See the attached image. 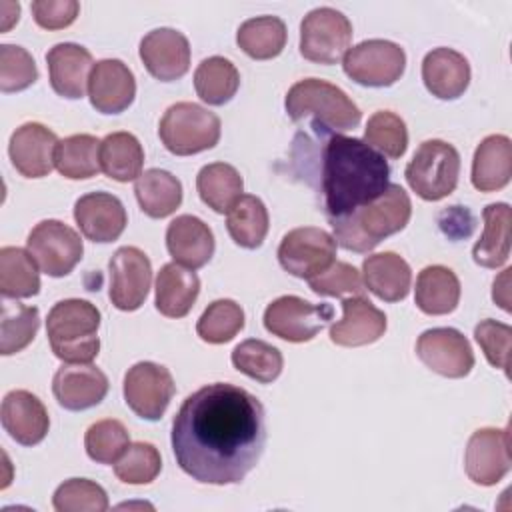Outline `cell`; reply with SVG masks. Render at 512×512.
<instances>
[{
  "label": "cell",
  "mask_w": 512,
  "mask_h": 512,
  "mask_svg": "<svg viewBox=\"0 0 512 512\" xmlns=\"http://www.w3.org/2000/svg\"><path fill=\"white\" fill-rule=\"evenodd\" d=\"M468 478L478 486H494L510 472V432L508 428L476 430L464 452Z\"/></svg>",
  "instance_id": "cell-16"
},
{
  "label": "cell",
  "mask_w": 512,
  "mask_h": 512,
  "mask_svg": "<svg viewBox=\"0 0 512 512\" xmlns=\"http://www.w3.org/2000/svg\"><path fill=\"white\" fill-rule=\"evenodd\" d=\"M268 210L258 196L242 194L226 212V228L230 238L246 248L256 250L268 234Z\"/></svg>",
  "instance_id": "cell-36"
},
{
  "label": "cell",
  "mask_w": 512,
  "mask_h": 512,
  "mask_svg": "<svg viewBox=\"0 0 512 512\" xmlns=\"http://www.w3.org/2000/svg\"><path fill=\"white\" fill-rule=\"evenodd\" d=\"M334 308L300 296H280L264 310V328L286 342H308L332 320Z\"/></svg>",
  "instance_id": "cell-11"
},
{
  "label": "cell",
  "mask_w": 512,
  "mask_h": 512,
  "mask_svg": "<svg viewBox=\"0 0 512 512\" xmlns=\"http://www.w3.org/2000/svg\"><path fill=\"white\" fill-rule=\"evenodd\" d=\"M108 270L110 302L122 312L138 310L144 304L152 284L150 258L136 246H122L112 254Z\"/></svg>",
  "instance_id": "cell-14"
},
{
  "label": "cell",
  "mask_w": 512,
  "mask_h": 512,
  "mask_svg": "<svg viewBox=\"0 0 512 512\" xmlns=\"http://www.w3.org/2000/svg\"><path fill=\"white\" fill-rule=\"evenodd\" d=\"M52 506L58 512H104L108 496L100 484L88 478H70L56 488Z\"/></svg>",
  "instance_id": "cell-46"
},
{
  "label": "cell",
  "mask_w": 512,
  "mask_h": 512,
  "mask_svg": "<svg viewBox=\"0 0 512 512\" xmlns=\"http://www.w3.org/2000/svg\"><path fill=\"white\" fill-rule=\"evenodd\" d=\"M286 24L278 16H256L240 24L236 42L254 60L276 58L286 46Z\"/></svg>",
  "instance_id": "cell-38"
},
{
  "label": "cell",
  "mask_w": 512,
  "mask_h": 512,
  "mask_svg": "<svg viewBox=\"0 0 512 512\" xmlns=\"http://www.w3.org/2000/svg\"><path fill=\"white\" fill-rule=\"evenodd\" d=\"M232 364L248 378L260 384H270L280 376L284 358L276 346L264 340L248 338L232 350Z\"/></svg>",
  "instance_id": "cell-40"
},
{
  "label": "cell",
  "mask_w": 512,
  "mask_h": 512,
  "mask_svg": "<svg viewBox=\"0 0 512 512\" xmlns=\"http://www.w3.org/2000/svg\"><path fill=\"white\" fill-rule=\"evenodd\" d=\"M74 220L80 232L98 244L118 240L128 224L126 208L108 192H90L80 196L74 204Z\"/></svg>",
  "instance_id": "cell-19"
},
{
  "label": "cell",
  "mask_w": 512,
  "mask_h": 512,
  "mask_svg": "<svg viewBox=\"0 0 512 512\" xmlns=\"http://www.w3.org/2000/svg\"><path fill=\"white\" fill-rule=\"evenodd\" d=\"M220 118L194 102L172 104L158 126L164 148L176 156L210 150L220 140Z\"/></svg>",
  "instance_id": "cell-6"
},
{
  "label": "cell",
  "mask_w": 512,
  "mask_h": 512,
  "mask_svg": "<svg viewBox=\"0 0 512 512\" xmlns=\"http://www.w3.org/2000/svg\"><path fill=\"white\" fill-rule=\"evenodd\" d=\"M130 446V434L120 420L104 418L94 422L84 434V448L90 460L114 464Z\"/></svg>",
  "instance_id": "cell-44"
},
{
  "label": "cell",
  "mask_w": 512,
  "mask_h": 512,
  "mask_svg": "<svg viewBox=\"0 0 512 512\" xmlns=\"http://www.w3.org/2000/svg\"><path fill=\"white\" fill-rule=\"evenodd\" d=\"M58 138L40 122H26L10 136L8 154L12 166L26 178H44L54 168Z\"/></svg>",
  "instance_id": "cell-18"
},
{
  "label": "cell",
  "mask_w": 512,
  "mask_h": 512,
  "mask_svg": "<svg viewBox=\"0 0 512 512\" xmlns=\"http://www.w3.org/2000/svg\"><path fill=\"white\" fill-rule=\"evenodd\" d=\"M404 176L408 186L422 200H442L456 190L460 176V154L444 140H426L416 148Z\"/></svg>",
  "instance_id": "cell-7"
},
{
  "label": "cell",
  "mask_w": 512,
  "mask_h": 512,
  "mask_svg": "<svg viewBox=\"0 0 512 512\" xmlns=\"http://www.w3.org/2000/svg\"><path fill=\"white\" fill-rule=\"evenodd\" d=\"M134 194L140 210L150 218H166L182 204L180 180L160 168H150L136 178Z\"/></svg>",
  "instance_id": "cell-32"
},
{
  "label": "cell",
  "mask_w": 512,
  "mask_h": 512,
  "mask_svg": "<svg viewBox=\"0 0 512 512\" xmlns=\"http://www.w3.org/2000/svg\"><path fill=\"white\" fill-rule=\"evenodd\" d=\"M144 150L130 132H112L100 140V168L116 182H130L142 174Z\"/></svg>",
  "instance_id": "cell-33"
},
{
  "label": "cell",
  "mask_w": 512,
  "mask_h": 512,
  "mask_svg": "<svg viewBox=\"0 0 512 512\" xmlns=\"http://www.w3.org/2000/svg\"><path fill=\"white\" fill-rule=\"evenodd\" d=\"M174 392L170 370L156 362H138L124 376V402L136 416L150 422L164 416Z\"/></svg>",
  "instance_id": "cell-13"
},
{
  "label": "cell",
  "mask_w": 512,
  "mask_h": 512,
  "mask_svg": "<svg viewBox=\"0 0 512 512\" xmlns=\"http://www.w3.org/2000/svg\"><path fill=\"white\" fill-rule=\"evenodd\" d=\"M50 86L52 90L68 100H78L84 96L94 68L92 54L74 42H60L52 46L46 54Z\"/></svg>",
  "instance_id": "cell-24"
},
{
  "label": "cell",
  "mask_w": 512,
  "mask_h": 512,
  "mask_svg": "<svg viewBox=\"0 0 512 512\" xmlns=\"http://www.w3.org/2000/svg\"><path fill=\"white\" fill-rule=\"evenodd\" d=\"M172 452L200 484H240L266 446V412L248 390L214 382L198 388L172 422Z\"/></svg>",
  "instance_id": "cell-1"
},
{
  "label": "cell",
  "mask_w": 512,
  "mask_h": 512,
  "mask_svg": "<svg viewBox=\"0 0 512 512\" xmlns=\"http://www.w3.org/2000/svg\"><path fill=\"white\" fill-rule=\"evenodd\" d=\"M386 332V314L364 296L342 300V318L330 326V340L344 348L366 346Z\"/></svg>",
  "instance_id": "cell-23"
},
{
  "label": "cell",
  "mask_w": 512,
  "mask_h": 512,
  "mask_svg": "<svg viewBox=\"0 0 512 512\" xmlns=\"http://www.w3.org/2000/svg\"><path fill=\"white\" fill-rule=\"evenodd\" d=\"M26 250L44 274L62 278L82 260L84 244L80 234L68 224L60 220H42L30 230Z\"/></svg>",
  "instance_id": "cell-10"
},
{
  "label": "cell",
  "mask_w": 512,
  "mask_h": 512,
  "mask_svg": "<svg viewBox=\"0 0 512 512\" xmlns=\"http://www.w3.org/2000/svg\"><path fill=\"white\" fill-rule=\"evenodd\" d=\"M196 190L208 208L224 214L242 196L244 180L232 164L212 162L200 168L196 176Z\"/></svg>",
  "instance_id": "cell-34"
},
{
  "label": "cell",
  "mask_w": 512,
  "mask_h": 512,
  "mask_svg": "<svg viewBox=\"0 0 512 512\" xmlns=\"http://www.w3.org/2000/svg\"><path fill=\"white\" fill-rule=\"evenodd\" d=\"M0 418L8 436L22 446L40 444L50 428L46 406L28 390L8 392L2 400Z\"/></svg>",
  "instance_id": "cell-22"
},
{
  "label": "cell",
  "mask_w": 512,
  "mask_h": 512,
  "mask_svg": "<svg viewBox=\"0 0 512 512\" xmlns=\"http://www.w3.org/2000/svg\"><path fill=\"white\" fill-rule=\"evenodd\" d=\"M422 80L432 96L456 100L470 84V64L452 48H434L422 60Z\"/></svg>",
  "instance_id": "cell-26"
},
{
  "label": "cell",
  "mask_w": 512,
  "mask_h": 512,
  "mask_svg": "<svg viewBox=\"0 0 512 512\" xmlns=\"http://www.w3.org/2000/svg\"><path fill=\"white\" fill-rule=\"evenodd\" d=\"M38 328L40 314L36 306L4 302L0 320V352L10 356L24 350L34 340Z\"/></svg>",
  "instance_id": "cell-41"
},
{
  "label": "cell",
  "mask_w": 512,
  "mask_h": 512,
  "mask_svg": "<svg viewBox=\"0 0 512 512\" xmlns=\"http://www.w3.org/2000/svg\"><path fill=\"white\" fill-rule=\"evenodd\" d=\"M482 220L484 232L472 248V258L478 266L500 268L510 256L512 210L506 202H494L482 210Z\"/></svg>",
  "instance_id": "cell-30"
},
{
  "label": "cell",
  "mask_w": 512,
  "mask_h": 512,
  "mask_svg": "<svg viewBox=\"0 0 512 512\" xmlns=\"http://www.w3.org/2000/svg\"><path fill=\"white\" fill-rule=\"evenodd\" d=\"M100 310L80 298L56 302L46 318V334L56 358L66 364H90L100 352Z\"/></svg>",
  "instance_id": "cell-5"
},
{
  "label": "cell",
  "mask_w": 512,
  "mask_h": 512,
  "mask_svg": "<svg viewBox=\"0 0 512 512\" xmlns=\"http://www.w3.org/2000/svg\"><path fill=\"white\" fill-rule=\"evenodd\" d=\"M0 8H2V30L4 32H8L10 30V26L14 24V22H18V16H20V4H16L14 6V10L12 12H8L10 8H8V2H2L0 4Z\"/></svg>",
  "instance_id": "cell-52"
},
{
  "label": "cell",
  "mask_w": 512,
  "mask_h": 512,
  "mask_svg": "<svg viewBox=\"0 0 512 512\" xmlns=\"http://www.w3.org/2000/svg\"><path fill=\"white\" fill-rule=\"evenodd\" d=\"M362 282L376 298L384 302H400L410 292L412 270L400 254L378 252L364 258Z\"/></svg>",
  "instance_id": "cell-27"
},
{
  "label": "cell",
  "mask_w": 512,
  "mask_h": 512,
  "mask_svg": "<svg viewBox=\"0 0 512 512\" xmlns=\"http://www.w3.org/2000/svg\"><path fill=\"white\" fill-rule=\"evenodd\" d=\"M348 78L360 86L386 88L400 80L406 68V52L396 42L372 38L352 48L342 58Z\"/></svg>",
  "instance_id": "cell-9"
},
{
  "label": "cell",
  "mask_w": 512,
  "mask_h": 512,
  "mask_svg": "<svg viewBox=\"0 0 512 512\" xmlns=\"http://www.w3.org/2000/svg\"><path fill=\"white\" fill-rule=\"evenodd\" d=\"M166 248L174 262L196 270L210 262L216 244L206 222L192 214H182L176 216L166 228Z\"/></svg>",
  "instance_id": "cell-25"
},
{
  "label": "cell",
  "mask_w": 512,
  "mask_h": 512,
  "mask_svg": "<svg viewBox=\"0 0 512 512\" xmlns=\"http://www.w3.org/2000/svg\"><path fill=\"white\" fill-rule=\"evenodd\" d=\"M240 86L238 68L224 56L202 60L194 72V88L202 102L222 106L234 98Z\"/></svg>",
  "instance_id": "cell-39"
},
{
  "label": "cell",
  "mask_w": 512,
  "mask_h": 512,
  "mask_svg": "<svg viewBox=\"0 0 512 512\" xmlns=\"http://www.w3.org/2000/svg\"><path fill=\"white\" fill-rule=\"evenodd\" d=\"M512 176V142L504 134L486 136L472 160V186L480 192L502 190Z\"/></svg>",
  "instance_id": "cell-29"
},
{
  "label": "cell",
  "mask_w": 512,
  "mask_h": 512,
  "mask_svg": "<svg viewBox=\"0 0 512 512\" xmlns=\"http://www.w3.org/2000/svg\"><path fill=\"white\" fill-rule=\"evenodd\" d=\"M244 328V310L228 298L214 300L196 322V334L208 344H226Z\"/></svg>",
  "instance_id": "cell-42"
},
{
  "label": "cell",
  "mask_w": 512,
  "mask_h": 512,
  "mask_svg": "<svg viewBox=\"0 0 512 512\" xmlns=\"http://www.w3.org/2000/svg\"><path fill=\"white\" fill-rule=\"evenodd\" d=\"M30 8L34 22L44 30L66 28L80 12V4L76 0H34Z\"/></svg>",
  "instance_id": "cell-50"
},
{
  "label": "cell",
  "mask_w": 512,
  "mask_h": 512,
  "mask_svg": "<svg viewBox=\"0 0 512 512\" xmlns=\"http://www.w3.org/2000/svg\"><path fill=\"white\" fill-rule=\"evenodd\" d=\"M364 142L382 156L400 158L408 148L406 122L390 110H378L366 122Z\"/></svg>",
  "instance_id": "cell-43"
},
{
  "label": "cell",
  "mask_w": 512,
  "mask_h": 512,
  "mask_svg": "<svg viewBox=\"0 0 512 512\" xmlns=\"http://www.w3.org/2000/svg\"><path fill=\"white\" fill-rule=\"evenodd\" d=\"M90 104L102 114L124 112L136 96V80L132 70L116 58L94 64L88 80Z\"/></svg>",
  "instance_id": "cell-21"
},
{
  "label": "cell",
  "mask_w": 512,
  "mask_h": 512,
  "mask_svg": "<svg viewBox=\"0 0 512 512\" xmlns=\"http://www.w3.org/2000/svg\"><path fill=\"white\" fill-rule=\"evenodd\" d=\"M410 216V196L402 186L390 184L376 200L342 218L330 220V224L338 246L352 252H370L384 238L404 230Z\"/></svg>",
  "instance_id": "cell-3"
},
{
  "label": "cell",
  "mask_w": 512,
  "mask_h": 512,
  "mask_svg": "<svg viewBox=\"0 0 512 512\" xmlns=\"http://www.w3.org/2000/svg\"><path fill=\"white\" fill-rule=\"evenodd\" d=\"M56 170L68 180H86L100 168V140L92 134H72L58 142L54 154Z\"/></svg>",
  "instance_id": "cell-37"
},
{
  "label": "cell",
  "mask_w": 512,
  "mask_h": 512,
  "mask_svg": "<svg viewBox=\"0 0 512 512\" xmlns=\"http://www.w3.org/2000/svg\"><path fill=\"white\" fill-rule=\"evenodd\" d=\"M52 394L66 410H88L108 394V378L94 364H66L52 378Z\"/></svg>",
  "instance_id": "cell-20"
},
{
  "label": "cell",
  "mask_w": 512,
  "mask_h": 512,
  "mask_svg": "<svg viewBox=\"0 0 512 512\" xmlns=\"http://www.w3.org/2000/svg\"><path fill=\"white\" fill-rule=\"evenodd\" d=\"M336 246L334 236L322 228H294L284 234L278 246V262L288 274L310 280L334 262Z\"/></svg>",
  "instance_id": "cell-12"
},
{
  "label": "cell",
  "mask_w": 512,
  "mask_h": 512,
  "mask_svg": "<svg viewBox=\"0 0 512 512\" xmlns=\"http://www.w3.org/2000/svg\"><path fill=\"white\" fill-rule=\"evenodd\" d=\"M510 268H506L502 274H500V278H496L494 280V288H492V298H494V302L502 308V310H506V312H510V296H508V278H510Z\"/></svg>",
  "instance_id": "cell-51"
},
{
  "label": "cell",
  "mask_w": 512,
  "mask_h": 512,
  "mask_svg": "<svg viewBox=\"0 0 512 512\" xmlns=\"http://www.w3.org/2000/svg\"><path fill=\"white\" fill-rule=\"evenodd\" d=\"M308 286L318 296H364L360 272L348 264L334 260L324 272L308 280Z\"/></svg>",
  "instance_id": "cell-48"
},
{
  "label": "cell",
  "mask_w": 512,
  "mask_h": 512,
  "mask_svg": "<svg viewBox=\"0 0 512 512\" xmlns=\"http://www.w3.org/2000/svg\"><path fill=\"white\" fill-rule=\"evenodd\" d=\"M38 80V68L32 54L14 44L0 46V90L20 92Z\"/></svg>",
  "instance_id": "cell-47"
},
{
  "label": "cell",
  "mask_w": 512,
  "mask_h": 512,
  "mask_svg": "<svg viewBox=\"0 0 512 512\" xmlns=\"http://www.w3.org/2000/svg\"><path fill=\"white\" fill-rule=\"evenodd\" d=\"M162 470V458L154 444L134 442L114 462V474L124 484H150Z\"/></svg>",
  "instance_id": "cell-45"
},
{
  "label": "cell",
  "mask_w": 512,
  "mask_h": 512,
  "mask_svg": "<svg viewBox=\"0 0 512 512\" xmlns=\"http://www.w3.org/2000/svg\"><path fill=\"white\" fill-rule=\"evenodd\" d=\"M352 42V24L340 10L322 6L310 10L300 24V54L316 64H336Z\"/></svg>",
  "instance_id": "cell-8"
},
{
  "label": "cell",
  "mask_w": 512,
  "mask_h": 512,
  "mask_svg": "<svg viewBox=\"0 0 512 512\" xmlns=\"http://www.w3.org/2000/svg\"><path fill=\"white\" fill-rule=\"evenodd\" d=\"M140 60L156 80L174 82L190 68L188 38L174 28L150 30L140 40Z\"/></svg>",
  "instance_id": "cell-17"
},
{
  "label": "cell",
  "mask_w": 512,
  "mask_h": 512,
  "mask_svg": "<svg viewBox=\"0 0 512 512\" xmlns=\"http://www.w3.org/2000/svg\"><path fill=\"white\" fill-rule=\"evenodd\" d=\"M474 338L478 346L482 348L486 360L494 366L504 370L508 376V364H510V340H512V328L504 322L486 318L474 328Z\"/></svg>",
  "instance_id": "cell-49"
},
{
  "label": "cell",
  "mask_w": 512,
  "mask_h": 512,
  "mask_svg": "<svg viewBox=\"0 0 512 512\" xmlns=\"http://www.w3.org/2000/svg\"><path fill=\"white\" fill-rule=\"evenodd\" d=\"M38 264L28 250L18 246L0 248V292L8 300L30 298L40 292Z\"/></svg>",
  "instance_id": "cell-35"
},
{
  "label": "cell",
  "mask_w": 512,
  "mask_h": 512,
  "mask_svg": "<svg viewBox=\"0 0 512 512\" xmlns=\"http://www.w3.org/2000/svg\"><path fill=\"white\" fill-rule=\"evenodd\" d=\"M414 300L416 306L428 316L450 314L460 302V280L446 266H426L418 272Z\"/></svg>",
  "instance_id": "cell-31"
},
{
  "label": "cell",
  "mask_w": 512,
  "mask_h": 512,
  "mask_svg": "<svg viewBox=\"0 0 512 512\" xmlns=\"http://www.w3.org/2000/svg\"><path fill=\"white\" fill-rule=\"evenodd\" d=\"M200 294L194 270L168 262L156 276V310L166 318H184Z\"/></svg>",
  "instance_id": "cell-28"
},
{
  "label": "cell",
  "mask_w": 512,
  "mask_h": 512,
  "mask_svg": "<svg viewBox=\"0 0 512 512\" xmlns=\"http://www.w3.org/2000/svg\"><path fill=\"white\" fill-rule=\"evenodd\" d=\"M390 186V166L360 138L330 134L322 148L320 194L330 220L376 200Z\"/></svg>",
  "instance_id": "cell-2"
},
{
  "label": "cell",
  "mask_w": 512,
  "mask_h": 512,
  "mask_svg": "<svg viewBox=\"0 0 512 512\" xmlns=\"http://www.w3.org/2000/svg\"><path fill=\"white\" fill-rule=\"evenodd\" d=\"M284 106L290 120L312 118V128L328 134L354 130L362 120V112L352 98L336 84L320 78H304L292 84Z\"/></svg>",
  "instance_id": "cell-4"
},
{
  "label": "cell",
  "mask_w": 512,
  "mask_h": 512,
  "mask_svg": "<svg viewBox=\"0 0 512 512\" xmlns=\"http://www.w3.org/2000/svg\"><path fill=\"white\" fill-rule=\"evenodd\" d=\"M416 354L424 366L446 378H464L474 368L468 338L456 328H430L416 340Z\"/></svg>",
  "instance_id": "cell-15"
}]
</instances>
